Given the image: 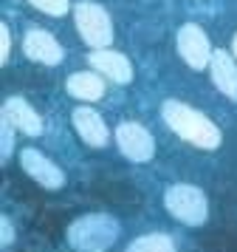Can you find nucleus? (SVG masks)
<instances>
[{
    "mask_svg": "<svg viewBox=\"0 0 237 252\" xmlns=\"http://www.w3.org/2000/svg\"><path fill=\"white\" fill-rule=\"evenodd\" d=\"M71 125L77 130V136L88 145V148H105L110 142V130L107 122L102 119L99 111H93L90 105H79L71 114Z\"/></svg>",
    "mask_w": 237,
    "mask_h": 252,
    "instance_id": "6e6552de",
    "label": "nucleus"
},
{
    "mask_svg": "<svg viewBox=\"0 0 237 252\" xmlns=\"http://www.w3.org/2000/svg\"><path fill=\"white\" fill-rule=\"evenodd\" d=\"M175 46H178L181 60L189 65L192 71H203L209 68L212 60V43L198 23H184L175 34Z\"/></svg>",
    "mask_w": 237,
    "mask_h": 252,
    "instance_id": "423d86ee",
    "label": "nucleus"
},
{
    "mask_svg": "<svg viewBox=\"0 0 237 252\" xmlns=\"http://www.w3.org/2000/svg\"><path fill=\"white\" fill-rule=\"evenodd\" d=\"M124 252H178L175 241L164 235V232H150V235H138L135 241H130V247Z\"/></svg>",
    "mask_w": 237,
    "mask_h": 252,
    "instance_id": "4468645a",
    "label": "nucleus"
},
{
    "mask_svg": "<svg viewBox=\"0 0 237 252\" xmlns=\"http://www.w3.org/2000/svg\"><path fill=\"white\" fill-rule=\"evenodd\" d=\"M116 145H119L124 159L133 161V164L153 161V156H156V139H153V133L144 125L130 122V119H124V122L116 125Z\"/></svg>",
    "mask_w": 237,
    "mask_h": 252,
    "instance_id": "39448f33",
    "label": "nucleus"
},
{
    "mask_svg": "<svg viewBox=\"0 0 237 252\" xmlns=\"http://www.w3.org/2000/svg\"><path fill=\"white\" fill-rule=\"evenodd\" d=\"M161 116H164V122L169 125V130L175 136H181L184 142H189V145L201 150H214L223 142L220 127L214 125L209 116L195 111L192 105L181 102V99H164L161 102Z\"/></svg>",
    "mask_w": 237,
    "mask_h": 252,
    "instance_id": "f257e3e1",
    "label": "nucleus"
},
{
    "mask_svg": "<svg viewBox=\"0 0 237 252\" xmlns=\"http://www.w3.org/2000/svg\"><path fill=\"white\" fill-rule=\"evenodd\" d=\"M14 130L17 127L11 125L6 116H0V161L6 164L11 156V150H14Z\"/></svg>",
    "mask_w": 237,
    "mask_h": 252,
    "instance_id": "dca6fc26",
    "label": "nucleus"
},
{
    "mask_svg": "<svg viewBox=\"0 0 237 252\" xmlns=\"http://www.w3.org/2000/svg\"><path fill=\"white\" fill-rule=\"evenodd\" d=\"M232 57L237 60V32H235V37H232Z\"/></svg>",
    "mask_w": 237,
    "mask_h": 252,
    "instance_id": "6ab92c4d",
    "label": "nucleus"
},
{
    "mask_svg": "<svg viewBox=\"0 0 237 252\" xmlns=\"http://www.w3.org/2000/svg\"><path fill=\"white\" fill-rule=\"evenodd\" d=\"M0 116H6L11 125L17 127L20 133H26V136H43V116L37 114L23 96H9L3 102Z\"/></svg>",
    "mask_w": 237,
    "mask_h": 252,
    "instance_id": "f8f14e48",
    "label": "nucleus"
},
{
    "mask_svg": "<svg viewBox=\"0 0 237 252\" xmlns=\"http://www.w3.org/2000/svg\"><path fill=\"white\" fill-rule=\"evenodd\" d=\"M37 12L48 14V17H65L74 6H71V0H28Z\"/></svg>",
    "mask_w": 237,
    "mask_h": 252,
    "instance_id": "2eb2a0df",
    "label": "nucleus"
},
{
    "mask_svg": "<svg viewBox=\"0 0 237 252\" xmlns=\"http://www.w3.org/2000/svg\"><path fill=\"white\" fill-rule=\"evenodd\" d=\"M9 51H11L9 23H0V65H6V63H9Z\"/></svg>",
    "mask_w": 237,
    "mask_h": 252,
    "instance_id": "f3484780",
    "label": "nucleus"
},
{
    "mask_svg": "<svg viewBox=\"0 0 237 252\" xmlns=\"http://www.w3.org/2000/svg\"><path fill=\"white\" fill-rule=\"evenodd\" d=\"M164 207L175 221L186 227H203L209 218V198L195 184H169L164 190Z\"/></svg>",
    "mask_w": 237,
    "mask_h": 252,
    "instance_id": "7ed1b4c3",
    "label": "nucleus"
},
{
    "mask_svg": "<svg viewBox=\"0 0 237 252\" xmlns=\"http://www.w3.org/2000/svg\"><path fill=\"white\" fill-rule=\"evenodd\" d=\"M71 12H74V23H77L79 37L90 51L113 46V20L105 6L93 3V0H79V3H74Z\"/></svg>",
    "mask_w": 237,
    "mask_h": 252,
    "instance_id": "20e7f679",
    "label": "nucleus"
},
{
    "mask_svg": "<svg viewBox=\"0 0 237 252\" xmlns=\"http://www.w3.org/2000/svg\"><path fill=\"white\" fill-rule=\"evenodd\" d=\"M65 91L79 102H99L105 96V77L96 71H74L65 80Z\"/></svg>",
    "mask_w": 237,
    "mask_h": 252,
    "instance_id": "ddd939ff",
    "label": "nucleus"
},
{
    "mask_svg": "<svg viewBox=\"0 0 237 252\" xmlns=\"http://www.w3.org/2000/svg\"><path fill=\"white\" fill-rule=\"evenodd\" d=\"M90 68L102 74L107 82H116V85H130L133 82V65L130 60L124 57L122 51H113V48H99V51H90Z\"/></svg>",
    "mask_w": 237,
    "mask_h": 252,
    "instance_id": "9d476101",
    "label": "nucleus"
},
{
    "mask_svg": "<svg viewBox=\"0 0 237 252\" xmlns=\"http://www.w3.org/2000/svg\"><path fill=\"white\" fill-rule=\"evenodd\" d=\"M23 51H26L28 60L40 63V65H59L62 57H65L59 40L45 29H28L26 37H23Z\"/></svg>",
    "mask_w": 237,
    "mask_h": 252,
    "instance_id": "1a4fd4ad",
    "label": "nucleus"
},
{
    "mask_svg": "<svg viewBox=\"0 0 237 252\" xmlns=\"http://www.w3.org/2000/svg\"><path fill=\"white\" fill-rule=\"evenodd\" d=\"M11 241H14L11 221H9V216H0V244H3V247H9Z\"/></svg>",
    "mask_w": 237,
    "mask_h": 252,
    "instance_id": "a211bd4d",
    "label": "nucleus"
},
{
    "mask_svg": "<svg viewBox=\"0 0 237 252\" xmlns=\"http://www.w3.org/2000/svg\"><path fill=\"white\" fill-rule=\"evenodd\" d=\"M119 232H122V227L113 216L88 213V216H79L77 221H71L65 238L74 252H105L119 241Z\"/></svg>",
    "mask_w": 237,
    "mask_h": 252,
    "instance_id": "f03ea898",
    "label": "nucleus"
},
{
    "mask_svg": "<svg viewBox=\"0 0 237 252\" xmlns=\"http://www.w3.org/2000/svg\"><path fill=\"white\" fill-rule=\"evenodd\" d=\"M20 167L23 173L31 179L34 184H40L43 190H62L65 187V173L54 159H48L43 150L23 148L20 150Z\"/></svg>",
    "mask_w": 237,
    "mask_h": 252,
    "instance_id": "0eeeda50",
    "label": "nucleus"
},
{
    "mask_svg": "<svg viewBox=\"0 0 237 252\" xmlns=\"http://www.w3.org/2000/svg\"><path fill=\"white\" fill-rule=\"evenodd\" d=\"M209 77H212L214 88L229 96L232 102H237V60L232 57V51L226 48H214L212 60H209Z\"/></svg>",
    "mask_w": 237,
    "mask_h": 252,
    "instance_id": "9b49d317",
    "label": "nucleus"
}]
</instances>
